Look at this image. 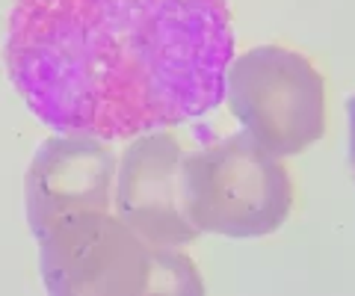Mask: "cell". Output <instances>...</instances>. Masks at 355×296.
<instances>
[{"mask_svg": "<svg viewBox=\"0 0 355 296\" xmlns=\"http://www.w3.org/2000/svg\"><path fill=\"white\" fill-rule=\"evenodd\" d=\"M36 243L42 281L57 296L205 293L190 255L151 243L116 211L60 216Z\"/></svg>", "mask_w": 355, "mask_h": 296, "instance_id": "2", "label": "cell"}, {"mask_svg": "<svg viewBox=\"0 0 355 296\" xmlns=\"http://www.w3.org/2000/svg\"><path fill=\"white\" fill-rule=\"evenodd\" d=\"M184 204L198 234L266 237L293 211V178L284 157L240 130L184 155Z\"/></svg>", "mask_w": 355, "mask_h": 296, "instance_id": "3", "label": "cell"}, {"mask_svg": "<svg viewBox=\"0 0 355 296\" xmlns=\"http://www.w3.org/2000/svg\"><path fill=\"white\" fill-rule=\"evenodd\" d=\"M234 53L228 0H15L3 42L42 125L107 142L219 107Z\"/></svg>", "mask_w": 355, "mask_h": 296, "instance_id": "1", "label": "cell"}, {"mask_svg": "<svg viewBox=\"0 0 355 296\" xmlns=\"http://www.w3.org/2000/svg\"><path fill=\"white\" fill-rule=\"evenodd\" d=\"M243 130L275 157L302 155L326 134V83L305 53L258 45L234 53L225 98Z\"/></svg>", "mask_w": 355, "mask_h": 296, "instance_id": "4", "label": "cell"}, {"mask_svg": "<svg viewBox=\"0 0 355 296\" xmlns=\"http://www.w3.org/2000/svg\"><path fill=\"white\" fill-rule=\"evenodd\" d=\"M184 155L181 139L169 130L133 137L119 155L113 207L157 246L184 249L198 237L184 204Z\"/></svg>", "mask_w": 355, "mask_h": 296, "instance_id": "5", "label": "cell"}, {"mask_svg": "<svg viewBox=\"0 0 355 296\" xmlns=\"http://www.w3.org/2000/svg\"><path fill=\"white\" fill-rule=\"evenodd\" d=\"M119 155L107 139L53 134L36 148L24 178V207L33 237L60 216L113 207Z\"/></svg>", "mask_w": 355, "mask_h": 296, "instance_id": "6", "label": "cell"}, {"mask_svg": "<svg viewBox=\"0 0 355 296\" xmlns=\"http://www.w3.org/2000/svg\"><path fill=\"white\" fill-rule=\"evenodd\" d=\"M347 116H349V169L355 178V95H349L347 101Z\"/></svg>", "mask_w": 355, "mask_h": 296, "instance_id": "7", "label": "cell"}]
</instances>
